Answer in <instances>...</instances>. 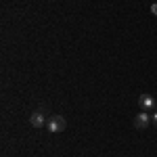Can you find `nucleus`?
Segmentation results:
<instances>
[{
	"label": "nucleus",
	"mask_w": 157,
	"mask_h": 157,
	"mask_svg": "<svg viewBox=\"0 0 157 157\" xmlns=\"http://www.w3.org/2000/svg\"><path fill=\"white\" fill-rule=\"evenodd\" d=\"M46 128H48V132L59 134V132H63V130L67 128V121H65V117H61V115H50Z\"/></svg>",
	"instance_id": "f257e3e1"
},
{
	"label": "nucleus",
	"mask_w": 157,
	"mask_h": 157,
	"mask_svg": "<svg viewBox=\"0 0 157 157\" xmlns=\"http://www.w3.org/2000/svg\"><path fill=\"white\" fill-rule=\"evenodd\" d=\"M29 124L34 126V128H44L48 120H46V111L44 109H36L32 115H29Z\"/></svg>",
	"instance_id": "f03ea898"
},
{
	"label": "nucleus",
	"mask_w": 157,
	"mask_h": 157,
	"mask_svg": "<svg viewBox=\"0 0 157 157\" xmlns=\"http://www.w3.org/2000/svg\"><path fill=\"white\" fill-rule=\"evenodd\" d=\"M138 107H140V111H147V113L155 111V98L151 94H140L138 97Z\"/></svg>",
	"instance_id": "7ed1b4c3"
},
{
	"label": "nucleus",
	"mask_w": 157,
	"mask_h": 157,
	"mask_svg": "<svg viewBox=\"0 0 157 157\" xmlns=\"http://www.w3.org/2000/svg\"><path fill=\"white\" fill-rule=\"evenodd\" d=\"M149 124H151V117H149L147 111H140V113L134 117V128H136V130H147Z\"/></svg>",
	"instance_id": "20e7f679"
},
{
	"label": "nucleus",
	"mask_w": 157,
	"mask_h": 157,
	"mask_svg": "<svg viewBox=\"0 0 157 157\" xmlns=\"http://www.w3.org/2000/svg\"><path fill=\"white\" fill-rule=\"evenodd\" d=\"M151 121H153V126L157 128V111H153V115H151Z\"/></svg>",
	"instance_id": "39448f33"
},
{
	"label": "nucleus",
	"mask_w": 157,
	"mask_h": 157,
	"mask_svg": "<svg viewBox=\"0 0 157 157\" xmlns=\"http://www.w3.org/2000/svg\"><path fill=\"white\" fill-rule=\"evenodd\" d=\"M151 13H153V15L157 17V4H151Z\"/></svg>",
	"instance_id": "423d86ee"
}]
</instances>
